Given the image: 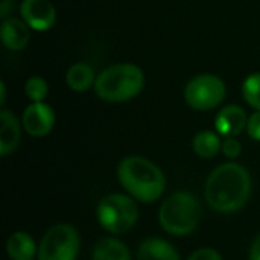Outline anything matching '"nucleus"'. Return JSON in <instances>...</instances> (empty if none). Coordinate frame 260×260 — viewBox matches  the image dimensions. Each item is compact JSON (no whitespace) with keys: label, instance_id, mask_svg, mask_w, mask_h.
Instances as JSON below:
<instances>
[{"label":"nucleus","instance_id":"obj_21","mask_svg":"<svg viewBox=\"0 0 260 260\" xmlns=\"http://www.w3.org/2000/svg\"><path fill=\"white\" fill-rule=\"evenodd\" d=\"M247 133H248L250 139L260 142V111L254 110V113L248 117Z\"/></svg>","mask_w":260,"mask_h":260},{"label":"nucleus","instance_id":"obj_11","mask_svg":"<svg viewBox=\"0 0 260 260\" xmlns=\"http://www.w3.org/2000/svg\"><path fill=\"white\" fill-rule=\"evenodd\" d=\"M29 26L18 18L8 17L3 18L0 26V38L8 50L18 52L23 50L29 43Z\"/></svg>","mask_w":260,"mask_h":260},{"label":"nucleus","instance_id":"obj_8","mask_svg":"<svg viewBox=\"0 0 260 260\" xmlns=\"http://www.w3.org/2000/svg\"><path fill=\"white\" fill-rule=\"evenodd\" d=\"M21 125L29 136L44 137L55 126V113L46 102H32L23 111Z\"/></svg>","mask_w":260,"mask_h":260},{"label":"nucleus","instance_id":"obj_16","mask_svg":"<svg viewBox=\"0 0 260 260\" xmlns=\"http://www.w3.org/2000/svg\"><path fill=\"white\" fill-rule=\"evenodd\" d=\"M93 260H131L128 247L116 238H102L93 248Z\"/></svg>","mask_w":260,"mask_h":260},{"label":"nucleus","instance_id":"obj_18","mask_svg":"<svg viewBox=\"0 0 260 260\" xmlns=\"http://www.w3.org/2000/svg\"><path fill=\"white\" fill-rule=\"evenodd\" d=\"M242 94L245 102L251 108L260 111V72L247 76V79L242 84Z\"/></svg>","mask_w":260,"mask_h":260},{"label":"nucleus","instance_id":"obj_23","mask_svg":"<svg viewBox=\"0 0 260 260\" xmlns=\"http://www.w3.org/2000/svg\"><path fill=\"white\" fill-rule=\"evenodd\" d=\"M14 8V0H2L0 2V17L2 18H8V15L11 14Z\"/></svg>","mask_w":260,"mask_h":260},{"label":"nucleus","instance_id":"obj_13","mask_svg":"<svg viewBox=\"0 0 260 260\" xmlns=\"http://www.w3.org/2000/svg\"><path fill=\"white\" fill-rule=\"evenodd\" d=\"M137 260H181L175 248L160 239V238H149L145 239L139 250H137Z\"/></svg>","mask_w":260,"mask_h":260},{"label":"nucleus","instance_id":"obj_20","mask_svg":"<svg viewBox=\"0 0 260 260\" xmlns=\"http://www.w3.org/2000/svg\"><path fill=\"white\" fill-rule=\"evenodd\" d=\"M222 154L229 158H238L242 152V145L236 137H225L222 142Z\"/></svg>","mask_w":260,"mask_h":260},{"label":"nucleus","instance_id":"obj_2","mask_svg":"<svg viewBox=\"0 0 260 260\" xmlns=\"http://www.w3.org/2000/svg\"><path fill=\"white\" fill-rule=\"evenodd\" d=\"M117 178L128 195L140 203L157 201L166 187L163 171L140 155L125 157L117 166Z\"/></svg>","mask_w":260,"mask_h":260},{"label":"nucleus","instance_id":"obj_17","mask_svg":"<svg viewBox=\"0 0 260 260\" xmlns=\"http://www.w3.org/2000/svg\"><path fill=\"white\" fill-rule=\"evenodd\" d=\"M192 148L198 157L213 158L222 149V140L218 133L204 129V131H200L198 134H195V137L192 140Z\"/></svg>","mask_w":260,"mask_h":260},{"label":"nucleus","instance_id":"obj_15","mask_svg":"<svg viewBox=\"0 0 260 260\" xmlns=\"http://www.w3.org/2000/svg\"><path fill=\"white\" fill-rule=\"evenodd\" d=\"M96 73L93 67L87 62H76L69 67L66 73V82L70 90L82 93L87 91L88 88L94 87L96 82Z\"/></svg>","mask_w":260,"mask_h":260},{"label":"nucleus","instance_id":"obj_14","mask_svg":"<svg viewBox=\"0 0 260 260\" xmlns=\"http://www.w3.org/2000/svg\"><path fill=\"white\" fill-rule=\"evenodd\" d=\"M6 253L11 260H34L38 254L35 241L24 232H15L8 238Z\"/></svg>","mask_w":260,"mask_h":260},{"label":"nucleus","instance_id":"obj_1","mask_svg":"<svg viewBox=\"0 0 260 260\" xmlns=\"http://www.w3.org/2000/svg\"><path fill=\"white\" fill-rule=\"evenodd\" d=\"M251 193L250 172L238 163L218 166L207 178L204 197L207 204L219 213L241 210Z\"/></svg>","mask_w":260,"mask_h":260},{"label":"nucleus","instance_id":"obj_4","mask_svg":"<svg viewBox=\"0 0 260 260\" xmlns=\"http://www.w3.org/2000/svg\"><path fill=\"white\" fill-rule=\"evenodd\" d=\"M201 204L189 192H175L168 197L158 212L161 229L174 236L190 235L200 224Z\"/></svg>","mask_w":260,"mask_h":260},{"label":"nucleus","instance_id":"obj_22","mask_svg":"<svg viewBox=\"0 0 260 260\" xmlns=\"http://www.w3.org/2000/svg\"><path fill=\"white\" fill-rule=\"evenodd\" d=\"M187 260H222V256L215 248H200L195 253H192Z\"/></svg>","mask_w":260,"mask_h":260},{"label":"nucleus","instance_id":"obj_12","mask_svg":"<svg viewBox=\"0 0 260 260\" xmlns=\"http://www.w3.org/2000/svg\"><path fill=\"white\" fill-rule=\"evenodd\" d=\"M21 122L9 110L0 111V154L6 157L12 154L21 139Z\"/></svg>","mask_w":260,"mask_h":260},{"label":"nucleus","instance_id":"obj_6","mask_svg":"<svg viewBox=\"0 0 260 260\" xmlns=\"http://www.w3.org/2000/svg\"><path fill=\"white\" fill-rule=\"evenodd\" d=\"M81 248L78 230L70 224H56L43 236L38 247V260H76Z\"/></svg>","mask_w":260,"mask_h":260},{"label":"nucleus","instance_id":"obj_24","mask_svg":"<svg viewBox=\"0 0 260 260\" xmlns=\"http://www.w3.org/2000/svg\"><path fill=\"white\" fill-rule=\"evenodd\" d=\"M250 260H260V235L256 238V241L251 245L250 250Z\"/></svg>","mask_w":260,"mask_h":260},{"label":"nucleus","instance_id":"obj_7","mask_svg":"<svg viewBox=\"0 0 260 260\" xmlns=\"http://www.w3.org/2000/svg\"><path fill=\"white\" fill-rule=\"evenodd\" d=\"M227 94L224 81L213 73H201L192 78L184 88L186 104L197 111H207L219 107Z\"/></svg>","mask_w":260,"mask_h":260},{"label":"nucleus","instance_id":"obj_9","mask_svg":"<svg viewBox=\"0 0 260 260\" xmlns=\"http://www.w3.org/2000/svg\"><path fill=\"white\" fill-rule=\"evenodd\" d=\"M21 20L34 30H49L56 21V9L50 0H23L20 5Z\"/></svg>","mask_w":260,"mask_h":260},{"label":"nucleus","instance_id":"obj_3","mask_svg":"<svg viewBox=\"0 0 260 260\" xmlns=\"http://www.w3.org/2000/svg\"><path fill=\"white\" fill-rule=\"evenodd\" d=\"M143 87V70L131 62H119L104 69L98 75L93 88L101 101L119 104L139 96Z\"/></svg>","mask_w":260,"mask_h":260},{"label":"nucleus","instance_id":"obj_25","mask_svg":"<svg viewBox=\"0 0 260 260\" xmlns=\"http://www.w3.org/2000/svg\"><path fill=\"white\" fill-rule=\"evenodd\" d=\"M0 91H2V94H0V104L3 105L5 101H6V87H5V82H0Z\"/></svg>","mask_w":260,"mask_h":260},{"label":"nucleus","instance_id":"obj_10","mask_svg":"<svg viewBox=\"0 0 260 260\" xmlns=\"http://www.w3.org/2000/svg\"><path fill=\"white\" fill-rule=\"evenodd\" d=\"M248 116L245 110L236 104L227 105L215 117V129L221 137H236L247 129Z\"/></svg>","mask_w":260,"mask_h":260},{"label":"nucleus","instance_id":"obj_19","mask_svg":"<svg viewBox=\"0 0 260 260\" xmlns=\"http://www.w3.org/2000/svg\"><path fill=\"white\" fill-rule=\"evenodd\" d=\"M24 93L32 102H44L49 94V84L41 76H30L24 84Z\"/></svg>","mask_w":260,"mask_h":260},{"label":"nucleus","instance_id":"obj_5","mask_svg":"<svg viewBox=\"0 0 260 260\" xmlns=\"http://www.w3.org/2000/svg\"><path fill=\"white\" fill-rule=\"evenodd\" d=\"M96 216L104 230L111 235H122L136 225L139 209L131 195L111 193L101 200Z\"/></svg>","mask_w":260,"mask_h":260}]
</instances>
